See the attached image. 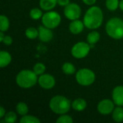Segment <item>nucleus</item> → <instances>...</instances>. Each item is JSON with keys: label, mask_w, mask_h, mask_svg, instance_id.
<instances>
[{"label": "nucleus", "mask_w": 123, "mask_h": 123, "mask_svg": "<svg viewBox=\"0 0 123 123\" xmlns=\"http://www.w3.org/2000/svg\"><path fill=\"white\" fill-rule=\"evenodd\" d=\"M9 27V20L5 15L0 16V30L6 32Z\"/></svg>", "instance_id": "obj_22"}, {"label": "nucleus", "mask_w": 123, "mask_h": 123, "mask_svg": "<svg viewBox=\"0 0 123 123\" xmlns=\"http://www.w3.org/2000/svg\"><path fill=\"white\" fill-rule=\"evenodd\" d=\"M64 14L66 17L70 20L78 19L81 14L80 6L75 3H70L64 8Z\"/></svg>", "instance_id": "obj_8"}, {"label": "nucleus", "mask_w": 123, "mask_h": 123, "mask_svg": "<svg viewBox=\"0 0 123 123\" xmlns=\"http://www.w3.org/2000/svg\"><path fill=\"white\" fill-rule=\"evenodd\" d=\"M6 115V111L4 110V108L3 107H0V118H4V117Z\"/></svg>", "instance_id": "obj_32"}, {"label": "nucleus", "mask_w": 123, "mask_h": 123, "mask_svg": "<svg viewBox=\"0 0 123 123\" xmlns=\"http://www.w3.org/2000/svg\"><path fill=\"white\" fill-rule=\"evenodd\" d=\"M84 4L87 5H93L96 3L97 0H82Z\"/></svg>", "instance_id": "obj_31"}, {"label": "nucleus", "mask_w": 123, "mask_h": 123, "mask_svg": "<svg viewBox=\"0 0 123 123\" xmlns=\"http://www.w3.org/2000/svg\"><path fill=\"white\" fill-rule=\"evenodd\" d=\"M119 0H106V6L110 11H115L119 6Z\"/></svg>", "instance_id": "obj_25"}, {"label": "nucleus", "mask_w": 123, "mask_h": 123, "mask_svg": "<svg viewBox=\"0 0 123 123\" xmlns=\"http://www.w3.org/2000/svg\"><path fill=\"white\" fill-rule=\"evenodd\" d=\"M86 39L88 43H89L90 45H94L99 40L100 34L97 31H92L88 34Z\"/></svg>", "instance_id": "obj_18"}, {"label": "nucleus", "mask_w": 123, "mask_h": 123, "mask_svg": "<svg viewBox=\"0 0 123 123\" xmlns=\"http://www.w3.org/2000/svg\"><path fill=\"white\" fill-rule=\"evenodd\" d=\"M70 4V0H58V4L61 6H66Z\"/></svg>", "instance_id": "obj_30"}, {"label": "nucleus", "mask_w": 123, "mask_h": 123, "mask_svg": "<svg viewBox=\"0 0 123 123\" xmlns=\"http://www.w3.org/2000/svg\"><path fill=\"white\" fill-rule=\"evenodd\" d=\"M30 17L35 20H37V19H39L40 17H43V12L42 11L38 9V8H33L30 10Z\"/></svg>", "instance_id": "obj_27"}, {"label": "nucleus", "mask_w": 123, "mask_h": 123, "mask_svg": "<svg viewBox=\"0 0 123 123\" xmlns=\"http://www.w3.org/2000/svg\"><path fill=\"white\" fill-rule=\"evenodd\" d=\"M39 85L44 89H50L53 88L55 84V80L54 77L50 74H42L38 77L37 81Z\"/></svg>", "instance_id": "obj_10"}, {"label": "nucleus", "mask_w": 123, "mask_h": 123, "mask_svg": "<svg viewBox=\"0 0 123 123\" xmlns=\"http://www.w3.org/2000/svg\"><path fill=\"white\" fill-rule=\"evenodd\" d=\"M85 42H78L71 48V54L76 58H84L89 53L91 46Z\"/></svg>", "instance_id": "obj_7"}, {"label": "nucleus", "mask_w": 123, "mask_h": 123, "mask_svg": "<svg viewBox=\"0 0 123 123\" xmlns=\"http://www.w3.org/2000/svg\"><path fill=\"white\" fill-rule=\"evenodd\" d=\"M25 35L27 38L29 39H35L38 37L39 35V31L38 29L37 30L36 28L33 27H28L26 31H25Z\"/></svg>", "instance_id": "obj_21"}, {"label": "nucleus", "mask_w": 123, "mask_h": 123, "mask_svg": "<svg viewBox=\"0 0 123 123\" xmlns=\"http://www.w3.org/2000/svg\"><path fill=\"white\" fill-rule=\"evenodd\" d=\"M19 122L20 123H40V120L35 116L26 115L21 117Z\"/></svg>", "instance_id": "obj_23"}, {"label": "nucleus", "mask_w": 123, "mask_h": 123, "mask_svg": "<svg viewBox=\"0 0 123 123\" xmlns=\"http://www.w3.org/2000/svg\"><path fill=\"white\" fill-rule=\"evenodd\" d=\"M12 61L11 55L5 50L0 51V67H6Z\"/></svg>", "instance_id": "obj_14"}, {"label": "nucleus", "mask_w": 123, "mask_h": 123, "mask_svg": "<svg viewBox=\"0 0 123 123\" xmlns=\"http://www.w3.org/2000/svg\"><path fill=\"white\" fill-rule=\"evenodd\" d=\"M71 107L74 110L76 111H83L87 107V103L85 99L82 98H77L71 104Z\"/></svg>", "instance_id": "obj_15"}, {"label": "nucleus", "mask_w": 123, "mask_h": 123, "mask_svg": "<svg viewBox=\"0 0 123 123\" xmlns=\"http://www.w3.org/2000/svg\"><path fill=\"white\" fill-rule=\"evenodd\" d=\"M17 115L14 112H9L4 117V122L7 123H14L17 121Z\"/></svg>", "instance_id": "obj_24"}, {"label": "nucleus", "mask_w": 123, "mask_h": 123, "mask_svg": "<svg viewBox=\"0 0 123 123\" xmlns=\"http://www.w3.org/2000/svg\"><path fill=\"white\" fill-rule=\"evenodd\" d=\"M4 37H5V35H4V32H3V31H1V32H0V41H1V42L3 41Z\"/></svg>", "instance_id": "obj_33"}, {"label": "nucleus", "mask_w": 123, "mask_h": 123, "mask_svg": "<svg viewBox=\"0 0 123 123\" xmlns=\"http://www.w3.org/2000/svg\"><path fill=\"white\" fill-rule=\"evenodd\" d=\"M103 12L99 6L90 7L84 17V24L85 27L90 30L99 28L103 22Z\"/></svg>", "instance_id": "obj_1"}, {"label": "nucleus", "mask_w": 123, "mask_h": 123, "mask_svg": "<svg viewBox=\"0 0 123 123\" xmlns=\"http://www.w3.org/2000/svg\"><path fill=\"white\" fill-rule=\"evenodd\" d=\"M106 32L113 39L120 40L123 38V20L119 17L110 19L106 24Z\"/></svg>", "instance_id": "obj_4"}, {"label": "nucleus", "mask_w": 123, "mask_h": 123, "mask_svg": "<svg viewBox=\"0 0 123 123\" xmlns=\"http://www.w3.org/2000/svg\"><path fill=\"white\" fill-rule=\"evenodd\" d=\"M76 79L81 86H90L95 81V74L89 68H81L76 72Z\"/></svg>", "instance_id": "obj_5"}, {"label": "nucleus", "mask_w": 123, "mask_h": 123, "mask_svg": "<svg viewBox=\"0 0 123 123\" xmlns=\"http://www.w3.org/2000/svg\"><path fill=\"white\" fill-rule=\"evenodd\" d=\"M37 81V75L33 71L28 69L22 70L16 76L17 84L23 89H29L34 86Z\"/></svg>", "instance_id": "obj_2"}, {"label": "nucleus", "mask_w": 123, "mask_h": 123, "mask_svg": "<svg viewBox=\"0 0 123 123\" xmlns=\"http://www.w3.org/2000/svg\"><path fill=\"white\" fill-rule=\"evenodd\" d=\"M49 107L55 114L63 115L69 111L71 105L70 100L66 97L61 95H57L50 99Z\"/></svg>", "instance_id": "obj_3"}, {"label": "nucleus", "mask_w": 123, "mask_h": 123, "mask_svg": "<svg viewBox=\"0 0 123 123\" xmlns=\"http://www.w3.org/2000/svg\"><path fill=\"white\" fill-rule=\"evenodd\" d=\"M74 122L72 117L66 114L61 115V116L56 120L57 123H72Z\"/></svg>", "instance_id": "obj_28"}, {"label": "nucleus", "mask_w": 123, "mask_h": 123, "mask_svg": "<svg viewBox=\"0 0 123 123\" xmlns=\"http://www.w3.org/2000/svg\"><path fill=\"white\" fill-rule=\"evenodd\" d=\"M58 4V0H40V8L45 11H50Z\"/></svg>", "instance_id": "obj_16"}, {"label": "nucleus", "mask_w": 123, "mask_h": 123, "mask_svg": "<svg viewBox=\"0 0 123 123\" xmlns=\"http://www.w3.org/2000/svg\"><path fill=\"white\" fill-rule=\"evenodd\" d=\"M61 15L54 11H49L44 14L42 17L43 25L51 30L56 28L61 23Z\"/></svg>", "instance_id": "obj_6"}, {"label": "nucleus", "mask_w": 123, "mask_h": 123, "mask_svg": "<svg viewBox=\"0 0 123 123\" xmlns=\"http://www.w3.org/2000/svg\"><path fill=\"white\" fill-rule=\"evenodd\" d=\"M84 26L85 25L84 24V22H81L79 19L72 20V22L69 25V30L71 33L74 35H78L83 31Z\"/></svg>", "instance_id": "obj_13"}, {"label": "nucleus", "mask_w": 123, "mask_h": 123, "mask_svg": "<svg viewBox=\"0 0 123 123\" xmlns=\"http://www.w3.org/2000/svg\"><path fill=\"white\" fill-rule=\"evenodd\" d=\"M45 66L42 63H36L34 67H33V71L37 75V76H40L42 74H44L45 71Z\"/></svg>", "instance_id": "obj_26"}, {"label": "nucleus", "mask_w": 123, "mask_h": 123, "mask_svg": "<svg viewBox=\"0 0 123 123\" xmlns=\"http://www.w3.org/2000/svg\"><path fill=\"white\" fill-rule=\"evenodd\" d=\"M112 118L114 121L117 123H121L123 121V108L121 106L115 107L112 112Z\"/></svg>", "instance_id": "obj_17"}, {"label": "nucleus", "mask_w": 123, "mask_h": 123, "mask_svg": "<svg viewBox=\"0 0 123 123\" xmlns=\"http://www.w3.org/2000/svg\"><path fill=\"white\" fill-rule=\"evenodd\" d=\"M16 110L19 115L25 116L28 113L29 109L27 104H25V102H19L16 106Z\"/></svg>", "instance_id": "obj_20"}, {"label": "nucleus", "mask_w": 123, "mask_h": 123, "mask_svg": "<svg viewBox=\"0 0 123 123\" xmlns=\"http://www.w3.org/2000/svg\"><path fill=\"white\" fill-rule=\"evenodd\" d=\"M39 31V39L45 43L50 41L53 37V33L51 30V29L48 28L45 26H40L38 27Z\"/></svg>", "instance_id": "obj_11"}, {"label": "nucleus", "mask_w": 123, "mask_h": 123, "mask_svg": "<svg viewBox=\"0 0 123 123\" xmlns=\"http://www.w3.org/2000/svg\"><path fill=\"white\" fill-rule=\"evenodd\" d=\"M62 71H63L64 74H68V75H71L74 74L76 71V68L71 63L66 62L62 66Z\"/></svg>", "instance_id": "obj_19"}, {"label": "nucleus", "mask_w": 123, "mask_h": 123, "mask_svg": "<svg viewBox=\"0 0 123 123\" xmlns=\"http://www.w3.org/2000/svg\"><path fill=\"white\" fill-rule=\"evenodd\" d=\"M119 7L120 8V9H121V10H123V0H121V1H120V4H119Z\"/></svg>", "instance_id": "obj_34"}, {"label": "nucleus", "mask_w": 123, "mask_h": 123, "mask_svg": "<svg viewBox=\"0 0 123 123\" xmlns=\"http://www.w3.org/2000/svg\"><path fill=\"white\" fill-rule=\"evenodd\" d=\"M2 43L6 45H9L12 43V38L9 35H5Z\"/></svg>", "instance_id": "obj_29"}, {"label": "nucleus", "mask_w": 123, "mask_h": 123, "mask_svg": "<svg viewBox=\"0 0 123 123\" xmlns=\"http://www.w3.org/2000/svg\"><path fill=\"white\" fill-rule=\"evenodd\" d=\"M115 109V103L108 99H105L99 102L97 105L98 112L104 115H107L112 113Z\"/></svg>", "instance_id": "obj_9"}, {"label": "nucleus", "mask_w": 123, "mask_h": 123, "mask_svg": "<svg viewBox=\"0 0 123 123\" xmlns=\"http://www.w3.org/2000/svg\"><path fill=\"white\" fill-rule=\"evenodd\" d=\"M112 99L117 106H123V86H116L112 91Z\"/></svg>", "instance_id": "obj_12"}]
</instances>
